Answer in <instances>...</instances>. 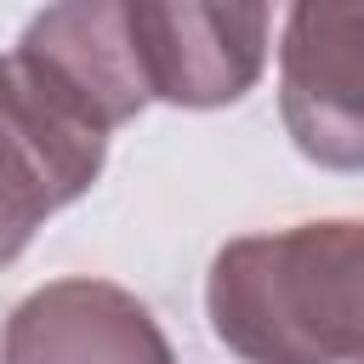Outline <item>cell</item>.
<instances>
[{"instance_id":"1","label":"cell","mask_w":364,"mask_h":364,"mask_svg":"<svg viewBox=\"0 0 364 364\" xmlns=\"http://www.w3.org/2000/svg\"><path fill=\"white\" fill-rule=\"evenodd\" d=\"M205 313L245 364H364V222H301L222 245Z\"/></svg>"},{"instance_id":"2","label":"cell","mask_w":364,"mask_h":364,"mask_svg":"<svg viewBox=\"0 0 364 364\" xmlns=\"http://www.w3.org/2000/svg\"><path fill=\"white\" fill-rule=\"evenodd\" d=\"M108 136L46 80L17 46L0 51V267L17 262L34 228L91 193Z\"/></svg>"},{"instance_id":"3","label":"cell","mask_w":364,"mask_h":364,"mask_svg":"<svg viewBox=\"0 0 364 364\" xmlns=\"http://www.w3.org/2000/svg\"><path fill=\"white\" fill-rule=\"evenodd\" d=\"M279 119L301 159L364 171V6L284 11Z\"/></svg>"},{"instance_id":"4","label":"cell","mask_w":364,"mask_h":364,"mask_svg":"<svg viewBox=\"0 0 364 364\" xmlns=\"http://www.w3.org/2000/svg\"><path fill=\"white\" fill-rule=\"evenodd\" d=\"M131 46L142 57L148 91L171 108H228L267 68V6H210V0H131Z\"/></svg>"},{"instance_id":"5","label":"cell","mask_w":364,"mask_h":364,"mask_svg":"<svg viewBox=\"0 0 364 364\" xmlns=\"http://www.w3.org/2000/svg\"><path fill=\"white\" fill-rule=\"evenodd\" d=\"M0 364H176L159 318L108 279H51L0 330Z\"/></svg>"},{"instance_id":"6","label":"cell","mask_w":364,"mask_h":364,"mask_svg":"<svg viewBox=\"0 0 364 364\" xmlns=\"http://www.w3.org/2000/svg\"><path fill=\"white\" fill-rule=\"evenodd\" d=\"M17 51L34 57V63L46 68V80H51L102 136L119 131V125H131V119L154 102L119 0L46 6L40 17H28Z\"/></svg>"}]
</instances>
